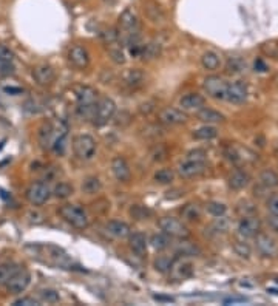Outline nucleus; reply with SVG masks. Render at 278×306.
I'll list each match as a JSON object with an SVG mask.
<instances>
[{
	"label": "nucleus",
	"mask_w": 278,
	"mask_h": 306,
	"mask_svg": "<svg viewBox=\"0 0 278 306\" xmlns=\"http://www.w3.org/2000/svg\"><path fill=\"white\" fill-rule=\"evenodd\" d=\"M76 99L79 115L85 119H91L97 102V91L91 87H81L76 93Z\"/></svg>",
	"instance_id": "obj_1"
},
{
	"label": "nucleus",
	"mask_w": 278,
	"mask_h": 306,
	"mask_svg": "<svg viewBox=\"0 0 278 306\" xmlns=\"http://www.w3.org/2000/svg\"><path fill=\"white\" fill-rule=\"evenodd\" d=\"M59 215L73 227L76 229H87L88 227V215L84 211V208L78 204H65L59 209Z\"/></svg>",
	"instance_id": "obj_2"
},
{
	"label": "nucleus",
	"mask_w": 278,
	"mask_h": 306,
	"mask_svg": "<svg viewBox=\"0 0 278 306\" xmlns=\"http://www.w3.org/2000/svg\"><path fill=\"white\" fill-rule=\"evenodd\" d=\"M115 113H116V104H115V100L110 99V97H100V99H97V102H96V109H94L91 122H93L96 127H102V125H105L111 118L115 116Z\"/></svg>",
	"instance_id": "obj_3"
},
{
	"label": "nucleus",
	"mask_w": 278,
	"mask_h": 306,
	"mask_svg": "<svg viewBox=\"0 0 278 306\" xmlns=\"http://www.w3.org/2000/svg\"><path fill=\"white\" fill-rule=\"evenodd\" d=\"M73 151L79 160L88 161L96 155V141L90 135H79L73 139Z\"/></svg>",
	"instance_id": "obj_4"
},
{
	"label": "nucleus",
	"mask_w": 278,
	"mask_h": 306,
	"mask_svg": "<svg viewBox=\"0 0 278 306\" xmlns=\"http://www.w3.org/2000/svg\"><path fill=\"white\" fill-rule=\"evenodd\" d=\"M49 196H51V189L43 181H34L27 189V199L33 206H43L49 199Z\"/></svg>",
	"instance_id": "obj_5"
},
{
	"label": "nucleus",
	"mask_w": 278,
	"mask_h": 306,
	"mask_svg": "<svg viewBox=\"0 0 278 306\" xmlns=\"http://www.w3.org/2000/svg\"><path fill=\"white\" fill-rule=\"evenodd\" d=\"M159 227L164 234L173 238H187L189 237V229L183 221L173 217H164L159 220Z\"/></svg>",
	"instance_id": "obj_6"
},
{
	"label": "nucleus",
	"mask_w": 278,
	"mask_h": 306,
	"mask_svg": "<svg viewBox=\"0 0 278 306\" xmlns=\"http://www.w3.org/2000/svg\"><path fill=\"white\" fill-rule=\"evenodd\" d=\"M203 88L206 93L218 100H224L228 93V82L219 76H207L203 82Z\"/></svg>",
	"instance_id": "obj_7"
},
{
	"label": "nucleus",
	"mask_w": 278,
	"mask_h": 306,
	"mask_svg": "<svg viewBox=\"0 0 278 306\" xmlns=\"http://www.w3.org/2000/svg\"><path fill=\"white\" fill-rule=\"evenodd\" d=\"M169 272L173 280L184 282L193 275V265H192V262L187 260V257H178V259H173Z\"/></svg>",
	"instance_id": "obj_8"
},
{
	"label": "nucleus",
	"mask_w": 278,
	"mask_h": 306,
	"mask_svg": "<svg viewBox=\"0 0 278 306\" xmlns=\"http://www.w3.org/2000/svg\"><path fill=\"white\" fill-rule=\"evenodd\" d=\"M30 282H31V274L30 271L20 268L5 285L7 291L10 294H22L28 286H30Z\"/></svg>",
	"instance_id": "obj_9"
},
{
	"label": "nucleus",
	"mask_w": 278,
	"mask_h": 306,
	"mask_svg": "<svg viewBox=\"0 0 278 306\" xmlns=\"http://www.w3.org/2000/svg\"><path fill=\"white\" fill-rule=\"evenodd\" d=\"M261 232V221L255 215H246L238 221V234L243 238H255Z\"/></svg>",
	"instance_id": "obj_10"
},
{
	"label": "nucleus",
	"mask_w": 278,
	"mask_h": 306,
	"mask_svg": "<svg viewBox=\"0 0 278 306\" xmlns=\"http://www.w3.org/2000/svg\"><path fill=\"white\" fill-rule=\"evenodd\" d=\"M255 246L258 249V252L263 255V257H275V255L278 253V246L275 243V240L266 234H258L255 237Z\"/></svg>",
	"instance_id": "obj_11"
},
{
	"label": "nucleus",
	"mask_w": 278,
	"mask_h": 306,
	"mask_svg": "<svg viewBox=\"0 0 278 306\" xmlns=\"http://www.w3.org/2000/svg\"><path fill=\"white\" fill-rule=\"evenodd\" d=\"M68 61L71 62V65H74L79 70L87 68L90 64V55L87 48L82 45H73L68 51Z\"/></svg>",
	"instance_id": "obj_12"
},
{
	"label": "nucleus",
	"mask_w": 278,
	"mask_h": 306,
	"mask_svg": "<svg viewBox=\"0 0 278 306\" xmlns=\"http://www.w3.org/2000/svg\"><path fill=\"white\" fill-rule=\"evenodd\" d=\"M204 170H206V161H195V160H186L178 167L180 176L186 180L199 176L201 173H204Z\"/></svg>",
	"instance_id": "obj_13"
},
{
	"label": "nucleus",
	"mask_w": 278,
	"mask_h": 306,
	"mask_svg": "<svg viewBox=\"0 0 278 306\" xmlns=\"http://www.w3.org/2000/svg\"><path fill=\"white\" fill-rule=\"evenodd\" d=\"M159 122L165 125H180L187 121V115L183 110L173 109V107H167L159 112Z\"/></svg>",
	"instance_id": "obj_14"
},
{
	"label": "nucleus",
	"mask_w": 278,
	"mask_h": 306,
	"mask_svg": "<svg viewBox=\"0 0 278 306\" xmlns=\"http://www.w3.org/2000/svg\"><path fill=\"white\" fill-rule=\"evenodd\" d=\"M247 85L244 82H232L228 84V93H226V100L232 102V104H243L247 99Z\"/></svg>",
	"instance_id": "obj_15"
},
{
	"label": "nucleus",
	"mask_w": 278,
	"mask_h": 306,
	"mask_svg": "<svg viewBox=\"0 0 278 306\" xmlns=\"http://www.w3.org/2000/svg\"><path fill=\"white\" fill-rule=\"evenodd\" d=\"M48 257H49V262L53 265H56L61 269H74L73 266V262L67 257V253L61 249V247H56V246H48Z\"/></svg>",
	"instance_id": "obj_16"
},
{
	"label": "nucleus",
	"mask_w": 278,
	"mask_h": 306,
	"mask_svg": "<svg viewBox=\"0 0 278 306\" xmlns=\"http://www.w3.org/2000/svg\"><path fill=\"white\" fill-rule=\"evenodd\" d=\"M111 172H113L115 178L121 183H127L132 178V170L129 163L122 157H116L111 161Z\"/></svg>",
	"instance_id": "obj_17"
},
{
	"label": "nucleus",
	"mask_w": 278,
	"mask_h": 306,
	"mask_svg": "<svg viewBox=\"0 0 278 306\" xmlns=\"http://www.w3.org/2000/svg\"><path fill=\"white\" fill-rule=\"evenodd\" d=\"M33 78L34 81L42 85V87H48L54 82L56 79V71L53 70V67L49 65H37L34 70H33Z\"/></svg>",
	"instance_id": "obj_18"
},
{
	"label": "nucleus",
	"mask_w": 278,
	"mask_h": 306,
	"mask_svg": "<svg viewBox=\"0 0 278 306\" xmlns=\"http://www.w3.org/2000/svg\"><path fill=\"white\" fill-rule=\"evenodd\" d=\"M180 106L184 110H199L206 106V97L199 93H189L180 99Z\"/></svg>",
	"instance_id": "obj_19"
},
{
	"label": "nucleus",
	"mask_w": 278,
	"mask_h": 306,
	"mask_svg": "<svg viewBox=\"0 0 278 306\" xmlns=\"http://www.w3.org/2000/svg\"><path fill=\"white\" fill-rule=\"evenodd\" d=\"M105 229L110 235H113L115 238H127L132 234L130 226L125 221L121 220H111L105 224Z\"/></svg>",
	"instance_id": "obj_20"
},
{
	"label": "nucleus",
	"mask_w": 278,
	"mask_h": 306,
	"mask_svg": "<svg viewBox=\"0 0 278 306\" xmlns=\"http://www.w3.org/2000/svg\"><path fill=\"white\" fill-rule=\"evenodd\" d=\"M129 246L133 253H136L138 257H144L147 253V238L141 232H133L129 235Z\"/></svg>",
	"instance_id": "obj_21"
},
{
	"label": "nucleus",
	"mask_w": 278,
	"mask_h": 306,
	"mask_svg": "<svg viewBox=\"0 0 278 306\" xmlns=\"http://www.w3.org/2000/svg\"><path fill=\"white\" fill-rule=\"evenodd\" d=\"M122 81L124 84L129 87V88H139L144 85V81H145V76H144V71L139 70V68H130L127 70L124 74H122Z\"/></svg>",
	"instance_id": "obj_22"
},
{
	"label": "nucleus",
	"mask_w": 278,
	"mask_h": 306,
	"mask_svg": "<svg viewBox=\"0 0 278 306\" xmlns=\"http://www.w3.org/2000/svg\"><path fill=\"white\" fill-rule=\"evenodd\" d=\"M250 183V175L246 170H235L231 176H229V187L234 190H243L249 186Z\"/></svg>",
	"instance_id": "obj_23"
},
{
	"label": "nucleus",
	"mask_w": 278,
	"mask_h": 306,
	"mask_svg": "<svg viewBox=\"0 0 278 306\" xmlns=\"http://www.w3.org/2000/svg\"><path fill=\"white\" fill-rule=\"evenodd\" d=\"M198 119L206 122V124H218V122H224L226 121V116L213 110V109H207V107H203L199 109L198 112Z\"/></svg>",
	"instance_id": "obj_24"
},
{
	"label": "nucleus",
	"mask_w": 278,
	"mask_h": 306,
	"mask_svg": "<svg viewBox=\"0 0 278 306\" xmlns=\"http://www.w3.org/2000/svg\"><path fill=\"white\" fill-rule=\"evenodd\" d=\"M176 253L180 257H198L201 253V249L192 243V241H187L186 238H183L178 244H176Z\"/></svg>",
	"instance_id": "obj_25"
},
{
	"label": "nucleus",
	"mask_w": 278,
	"mask_h": 306,
	"mask_svg": "<svg viewBox=\"0 0 278 306\" xmlns=\"http://www.w3.org/2000/svg\"><path fill=\"white\" fill-rule=\"evenodd\" d=\"M144 11L147 14V17L153 22V23H162L165 20V14L161 10V7L155 2H147L144 5Z\"/></svg>",
	"instance_id": "obj_26"
},
{
	"label": "nucleus",
	"mask_w": 278,
	"mask_h": 306,
	"mask_svg": "<svg viewBox=\"0 0 278 306\" xmlns=\"http://www.w3.org/2000/svg\"><path fill=\"white\" fill-rule=\"evenodd\" d=\"M201 64L206 70L215 71L221 65V58L215 53V51H207V53H204L203 58H201Z\"/></svg>",
	"instance_id": "obj_27"
},
{
	"label": "nucleus",
	"mask_w": 278,
	"mask_h": 306,
	"mask_svg": "<svg viewBox=\"0 0 278 306\" xmlns=\"http://www.w3.org/2000/svg\"><path fill=\"white\" fill-rule=\"evenodd\" d=\"M216 136H218V130H216V127H213L210 124H206L193 132V138L198 141H210Z\"/></svg>",
	"instance_id": "obj_28"
},
{
	"label": "nucleus",
	"mask_w": 278,
	"mask_h": 306,
	"mask_svg": "<svg viewBox=\"0 0 278 306\" xmlns=\"http://www.w3.org/2000/svg\"><path fill=\"white\" fill-rule=\"evenodd\" d=\"M260 183L266 189H275L278 187V173L272 169H264L260 173Z\"/></svg>",
	"instance_id": "obj_29"
},
{
	"label": "nucleus",
	"mask_w": 278,
	"mask_h": 306,
	"mask_svg": "<svg viewBox=\"0 0 278 306\" xmlns=\"http://www.w3.org/2000/svg\"><path fill=\"white\" fill-rule=\"evenodd\" d=\"M20 269V266L19 265H16V263H2L0 265V286H5L7 285V282Z\"/></svg>",
	"instance_id": "obj_30"
},
{
	"label": "nucleus",
	"mask_w": 278,
	"mask_h": 306,
	"mask_svg": "<svg viewBox=\"0 0 278 306\" xmlns=\"http://www.w3.org/2000/svg\"><path fill=\"white\" fill-rule=\"evenodd\" d=\"M181 217L186 221L195 223V221H198L201 218V209H199L198 204H193V202L186 204V206L183 208V211H181Z\"/></svg>",
	"instance_id": "obj_31"
},
{
	"label": "nucleus",
	"mask_w": 278,
	"mask_h": 306,
	"mask_svg": "<svg viewBox=\"0 0 278 306\" xmlns=\"http://www.w3.org/2000/svg\"><path fill=\"white\" fill-rule=\"evenodd\" d=\"M141 58L150 61V59H155L161 55V43L158 42H148L147 45H142L141 48Z\"/></svg>",
	"instance_id": "obj_32"
},
{
	"label": "nucleus",
	"mask_w": 278,
	"mask_h": 306,
	"mask_svg": "<svg viewBox=\"0 0 278 306\" xmlns=\"http://www.w3.org/2000/svg\"><path fill=\"white\" fill-rule=\"evenodd\" d=\"M170 238H172V237H169V235L164 234V232L155 234V235H151V238H150V244H151V247L156 249V250H164V249H167V247L170 246V243H172Z\"/></svg>",
	"instance_id": "obj_33"
},
{
	"label": "nucleus",
	"mask_w": 278,
	"mask_h": 306,
	"mask_svg": "<svg viewBox=\"0 0 278 306\" xmlns=\"http://www.w3.org/2000/svg\"><path fill=\"white\" fill-rule=\"evenodd\" d=\"M100 189H102V183L97 176H87L82 181V190L88 195H94L100 192Z\"/></svg>",
	"instance_id": "obj_34"
},
{
	"label": "nucleus",
	"mask_w": 278,
	"mask_h": 306,
	"mask_svg": "<svg viewBox=\"0 0 278 306\" xmlns=\"http://www.w3.org/2000/svg\"><path fill=\"white\" fill-rule=\"evenodd\" d=\"M73 192H74V189H73L71 184H68V183H59V184L54 186V189H53L51 193L56 198H59V199H67L68 196L73 195Z\"/></svg>",
	"instance_id": "obj_35"
},
{
	"label": "nucleus",
	"mask_w": 278,
	"mask_h": 306,
	"mask_svg": "<svg viewBox=\"0 0 278 306\" xmlns=\"http://www.w3.org/2000/svg\"><path fill=\"white\" fill-rule=\"evenodd\" d=\"M130 215L135 218V220H148L151 215H153V212H151V209H148L147 206H142V204H135V206H132L130 208Z\"/></svg>",
	"instance_id": "obj_36"
},
{
	"label": "nucleus",
	"mask_w": 278,
	"mask_h": 306,
	"mask_svg": "<svg viewBox=\"0 0 278 306\" xmlns=\"http://www.w3.org/2000/svg\"><path fill=\"white\" fill-rule=\"evenodd\" d=\"M206 209H207V212L212 217H222V215H226V212H228L226 204H222L219 201H210V202H207Z\"/></svg>",
	"instance_id": "obj_37"
},
{
	"label": "nucleus",
	"mask_w": 278,
	"mask_h": 306,
	"mask_svg": "<svg viewBox=\"0 0 278 306\" xmlns=\"http://www.w3.org/2000/svg\"><path fill=\"white\" fill-rule=\"evenodd\" d=\"M175 180V173L172 169H159L155 173V181L159 184H170Z\"/></svg>",
	"instance_id": "obj_38"
},
{
	"label": "nucleus",
	"mask_w": 278,
	"mask_h": 306,
	"mask_svg": "<svg viewBox=\"0 0 278 306\" xmlns=\"http://www.w3.org/2000/svg\"><path fill=\"white\" fill-rule=\"evenodd\" d=\"M229 226H231L229 220L224 218V215H222V217H215V221L212 223L210 229L215 234H226L229 231Z\"/></svg>",
	"instance_id": "obj_39"
},
{
	"label": "nucleus",
	"mask_w": 278,
	"mask_h": 306,
	"mask_svg": "<svg viewBox=\"0 0 278 306\" xmlns=\"http://www.w3.org/2000/svg\"><path fill=\"white\" fill-rule=\"evenodd\" d=\"M244 68H246V62H244L241 58H238V56L231 58V59L228 61V73H231V74L243 73Z\"/></svg>",
	"instance_id": "obj_40"
},
{
	"label": "nucleus",
	"mask_w": 278,
	"mask_h": 306,
	"mask_svg": "<svg viewBox=\"0 0 278 306\" xmlns=\"http://www.w3.org/2000/svg\"><path fill=\"white\" fill-rule=\"evenodd\" d=\"M234 250H235L237 255H240L241 259H250V255H252L250 246L246 241H241V240L234 241Z\"/></svg>",
	"instance_id": "obj_41"
},
{
	"label": "nucleus",
	"mask_w": 278,
	"mask_h": 306,
	"mask_svg": "<svg viewBox=\"0 0 278 306\" xmlns=\"http://www.w3.org/2000/svg\"><path fill=\"white\" fill-rule=\"evenodd\" d=\"M172 262H173V259H170V257H165V255H159V257L155 260V269L158 271V272H169V269H170V266H172Z\"/></svg>",
	"instance_id": "obj_42"
},
{
	"label": "nucleus",
	"mask_w": 278,
	"mask_h": 306,
	"mask_svg": "<svg viewBox=\"0 0 278 306\" xmlns=\"http://www.w3.org/2000/svg\"><path fill=\"white\" fill-rule=\"evenodd\" d=\"M100 37H102V40H104L108 46H110V45L119 43V34H118V30H115V28L105 30L104 33H100Z\"/></svg>",
	"instance_id": "obj_43"
},
{
	"label": "nucleus",
	"mask_w": 278,
	"mask_h": 306,
	"mask_svg": "<svg viewBox=\"0 0 278 306\" xmlns=\"http://www.w3.org/2000/svg\"><path fill=\"white\" fill-rule=\"evenodd\" d=\"M108 53H110L111 61H113L115 64H124V62H125V55H124V51H122L121 46H113V45H110Z\"/></svg>",
	"instance_id": "obj_44"
},
{
	"label": "nucleus",
	"mask_w": 278,
	"mask_h": 306,
	"mask_svg": "<svg viewBox=\"0 0 278 306\" xmlns=\"http://www.w3.org/2000/svg\"><path fill=\"white\" fill-rule=\"evenodd\" d=\"M40 298H42V301H46V303H58V301H61L59 292L54 291V289H42L40 291Z\"/></svg>",
	"instance_id": "obj_45"
},
{
	"label": "nucleus",
	"mask_w": 278,
	"mask_h": 306,
	"mask_svg": "<svg viewBox=\"0 0 278 306\" xmlns=\"http://www.w3.org/2000/svg\"><path fill=\"white\" fill-rule=\"evenodd\" d=\"M238 212L243 215V217H246V215H255L257 214V206L254 202H250V201H241L240 204H238Z\"/></svg>",
	"instance_id": "obj_46"
},
{
	"label": "nucleus",
	"mask_w": 278,
	"mask_h": 306,
	"mask_svg": "<svg viewBox=\"0 0 278 306\" xmlns=\"http://www.w3.org/2000/svg\"><path fill=\"white\" fill-rule=\"evenodd\" d=\"M151 158H153L155 161H164V160H167V148L162 147L161 144H158V145L153 147V150H151Z\"/></svg>",
	"instance_id": "obj_47"
},
{
	"label": "nucleus",
	"mask_w": 278,
	"mask_h": 306,
	"mask_svg": "<svg viewBox=\"0 0 278 306\" xmlns=\"http://www.w3.org/2000/svg\"><path fill=\"white\" fill-rule=\"evenodd\" d=\"M14 59V53L5 45L0 43V62H13Z\"/></svg>",
	"instance_id": "obj_48"
},
{
	"label": "nucleus",
	"mask_w": 278,
	"mask_h": 306,
	"mask_svg": "<svg viewBox=\"0 0 278 306\" xmlns=\"http://www.w3.org/2000/svg\"><path fill=\"white\" fill-rule=\"evenodd\" d=\"M14 65L13 62H0V76L5 78V76H11L14 74Z\"/></svg>",
	"instance_id": "obj_49"
},
{
	"label": "nucleus",
	"mask_w": 278,
	"mask_h": 306,
	"mask_svg": "<svg viewBox=\"0 0 278 306\" xmlns=\"http://www.w3.org/2000/svg\"><path fill=\"white\" fill-rule=\"evenodd\" d=\"M186 160H195V161H206V151L201 148L192 150L187 153V158Z\"/></svg>",
	"instance_id": "obj_50"
},
{
	"label": "nucleus",
	"mask_w": 278,
	"mask_h": 306,
	"mask_svg": "<svg viewBox=\"0 0 278 306\" xmlns=\"http://www.w3.org/2000/svg\"><path fill=\"white\" fill-rule=\"evenodd\" d=\"M261 49L264 51V55H267L270 58H276L278 56V45L276 43H264L261 46Z\"/></svg>",
	"instance_id": "obj_51"
},
{
	"label": "nucleus",
	"mask_w": 278,
	"mask_h": 306,
	"mask_svg": "<svg viewBox=\"0 0 278 306\" xmlns=\"http://www.w3.org/2000/svg\"><path fill=\"white\" fill-rule=\"evenodd\" d=\"M13 304L14 306H36V304H39V301L34 300L33 297H20Z\"/></svg>",
	"instance_id": "obj_52"
},
{
	"label": "nucleus",
	"mask_w": 278,
	"mask_h": 306,
	"mask_svg": "<svg viewBox=\"0 0 278 306\" xmlns=\"http://www.w3.org/2000/svg\"><path fill=\"white\" fill-rule=\"evenodd\" d=\"M267 209L270 214H278V195H272L267 199Z\"/></svg>",
	"instance_id": "obj_53"
},
{
	"label": "nucleus",
	"mask_w": 278,
	"mask_h": 306,
	"mask_svg": "<svg viewBox=\"0 0 278 306\" xmlns=\"http://www.w3.org/2000/svg\"><path fill=\"white\" fill-rule=\"evenodd\" d=\"M267 226L270 227V231L278 234V214H270L267 217Z\"/></svg>",
	"instance_id": "obj_54"
},
{
	"label": "nucleus",
	"mask_w": 278,
	"mask_h": 306,
	"mask_svg": "<svg viewBox=\"0 0 278 306\" xmlns=\"http://www.w3.org/2000/svg\"><path fill=\"white\" fill-rule=\"evenodd\" d=\"M267 70V65H266V62L263 61V59H257L255 61V71H266Z\"/></svg>",
	"instance_id": "obj_55"
},
{
	"label": "nucleus",
	"mask_w": 278,
	"mask_h": 306,
	"mask_svg": "<svg viewBox=\"0 0 278 306\" xmlns=\"http://www.w3.org/2000/svg\"><path fill=\"white\" fill-rule=\"evenodd\" d=\"M153 298H155V300H158V301H167V303L173 301V298H172V297H167V295H153Z\"/></svg>",
	"instance_id": "obj_56"
},
{
	"label": "nucleus",
	"mask_w": 278,
	"mask_h": 306,
	"mask_svg": "<svg viewBox=\"0 0 278 306\" xmlns=\"http://www.w3.org/2000/svg\"><path fill=\"white\" fill-rule=\"evenodd\" d=\"M5 91H7V93H14V94H20V93H22L20 88H13V87H11V88H5Z\"/></svg>",
	"instance_id": "obj_57"
},
{
	"label": "nucleus",
	"mask_w": 278,
	"mask_h": 306,
	"mask_svg": "<svg viewBox=\"0 0 278 306\" xmlns=\"http://www.w3.org/2000/svg\"><path fill=\"white\" fill-rule=\"evenodd\" d=\"M107 2H113V0H107Z\"/></svg>",
	"instance_id": "obj_58"
}]
</instances>
